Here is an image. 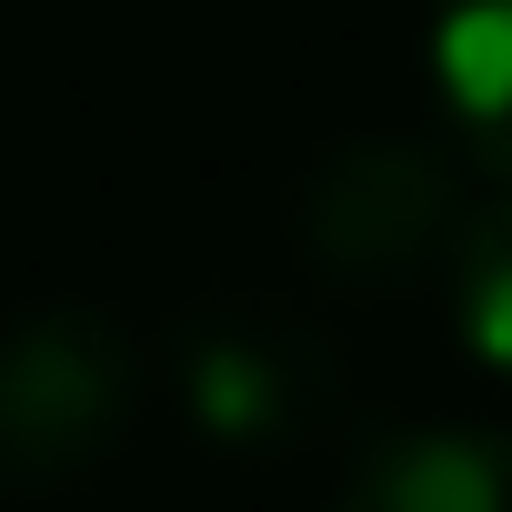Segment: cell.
Listing matches in <instances>:
<instances>
[{"instance_id": "1", "label": "cell", "mask_w": 512, "mask_h": 512, "mask_svg": "<svg viewBox=\"0 0 512 512\" xmlns=\"http://www.w3.org/2000/svg\"><path fill=\"white\" fill-rule=\"evenodd\" d=\"M141 412V342L111 302H41L0 332V482H81Z\"/></svg>"}, {"instance_id": "2", "label": "cell", "mask_w": 512, "mask_h": 512, "mask_svg": "<svg viewBox=\"0 0 512 512\" xmlns=\"http://www.w3.org/2000/svg\"><path fill=\"white\" fill-rule=\"evenodd\" d=\"M462 221V151L362 131L302 181V251L332 282H412Z\"/></svg>"}, {"instance_id": "3", "label": "cell", "mask_w": 512, "mask_h": 512, "mask_svg": "<svg viewBox=\"0 0 512 512\" xmlns=\"http://www.w3.org/2000/svg\"><path fill=\"white\" fill-rule=\"evenodd\" d=\"M171 372H181V412L231 452H282L302 422H322V362L272 322H191Z\"/></svg>"}, {"instance_id": "4", "label": "cell", "mask_w": 512, "mask_h": 512, "mask_svg": "<svg viewBox=\"0 0 512 512\" xmlns=\"http://www.w3.org/2000/svg\"><path fill=\"white\" fill-rule=\"evenodd\" d=\"M332 512H512V422H412L342 472Z\"/></svg>"}, {"instance_id": "5", "label": "cell", "mask_w": 512, "mask_h": 512, "mask_svg": "<svg viewBox=\"0 0 512 512\" xmlns=\"http://www.w3.org/2000/svg\"><path fill=\"white\" fill-rule=\"evenodd\" d=\"M422 51H432V101L452 151L512 181V0H432Z\"/></svg>"}, {"instance_id": "6", "label": "cell", "mask_w": 512, "mask_h": 512, "mask_svg": "<svg viewBox=\"0 0 512 512\" xmlns=\"http://www.w3.org/2000/svg\"><path fill=\"white\" fill-rule=\"evenodd\" d=\"M442 272H452V332H462V352L512 382V181H502V201H482V211L452 221Z\"/></svg>"}]
</instances>
